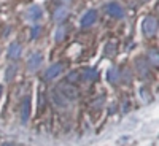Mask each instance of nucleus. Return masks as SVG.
I'll use <instances>...</instances> for the list:
<instances>
[{"label": "nucleus", "mask_w": 159, "mask_h": 146, "mask_svg": "<svg viewBox=\"0 0 159 146\" xmlns=\"http://www.w3.org/2000/svg\"><path fill=\"white\" fill-rule=\"evenodd\" d=\"M59 94L65 99V102H69V100H75L78 97V91H76V87L73 84H65L64 83L59 87Z\"/></svg>", "instance_id": "f257e3e1"}, {"label": "nucleus", "mask_w": 159, "mask_h": 146, "mask_svg": "<svg viewBox=\"0 0 159 146\" xmlns=\"http://www.w3.org/2000/svg\"><path fill=\"white\" fill-rule=\"evenodd\" d=\"M142 29H143V33H145V35H148V37L154 35V33H156V29H157V22H156V19L151 18V16L145 18V19H143Z\"/></svg>", "instance_id": "f03ea898"}, {"label": "nucleus", "mask_w": 159, "mask_h": 146, "mask_svg": "<svg viewBox=\"0 0 159 146\" xmlns=\"http://www.w3.org/2000/svg\"><path fill=\"white\" fill-rule=\"evenodd\" d=\"M105 11H107L110 16H113V18H123V16H124V10H123V7L119 5V3H116V2L108 3L107 7H105Z\"/></svg>", "instance_id": "7ed1b4c3"}, {"label": "nucleus", "mask_w": 159, "mask_h": 146, "mask_svg": "<svg viewBox=\"0 0 159 146\" xmlns=\"http://www.w3.org/2000/svg\"><path fill=\"white\" fill-rule=\"evenodd\" d=\"M43 60V56H42V52H34V54L29 57L27 60V70L32 72V70H37L40 67V64H42Z\"/></svg>", "instance_id": "20e7f679"}, {"label": "nucleus", "mask_w": 159, "mask_h": 146, "mask_svg": "<svg viewBox=\"0 0 159 146\" xmlns=\"http://www.w3.org/2000/svg\"><path fill=\"white\" fill-rule=\"evenodd\" d=\"M29 116H30V97H25L22 100V107H21V121H22V124H25L29 121Z\"/></svg>", "instance_id": "39448f33"}, {"label": "nucleus", "mask_w": 159, "mask_h": 146, "mask_svg": "<svg viewBox=\"0 0 159 146\" xmlns=\"http://www.w3.org/2000/svg\"><path fill=\"white\" fill-rule=\"evenodd\" d=\"M64 70V65L61 64V62H57V64H52L51 67L46 70V73H45V78L46 79H52V78H56L57 75H61V72Z\"/></svg>", "instance_id": "423d86ee"}, {"label": "nucleus", "mask_w": 159, "mask_h": 146, "mask_svg": "<svg viewBox=\"0 0 159 146\" xmlns=\"http://www.w3.org/2000/svg\"><path fill=\"white\" fill-rule=\"evenodd\" d=\"M96 19H97V13L94 10H89L81 18V27H91V25L96 22Z\"/></svg>", "instance_id": "0eeeda50"}, {"label": "nucleus", "mask_w": 159, "mask_h": 146, "mask_svg": "<svg viewBox=\"0 0 159 146\" xmlns=\"http://www.w3.org/2000/svg\"><path fill=\"white\" fill-rule=\"evenodd\" d=\"M135 67H137L140 76H147L148 75V62H147V59H137Z\"/></svg>", "instance_id": "6e6552de"}, {"label": "nucleus", "mask_w": 159, "mask_h": 146, "mask_svg": "<svg viewBox=\"0 0 159 146\" xmlns=\"http://www.w3.org/2000/svg\"><path fill=\"white\" fill-rule=\"evenodd\" d=\"M21 56V45L19 43H11L8 48V57L10 59H18Z\"/></svg>", "instance_id": "1a4fd4ad"}, {"label": "nucleus", "mask_w": 159, "mask_h": 146, "mask_svg": "<svg viewBox=\"0 0 159 146\" xmlns=\"http://www.w3.org/2000/svg\"><path fill=\"white\" fill-rule=\"evenodd\" d=\"M52 18H54V21H56V22H62L65 18H67V10H65L64 7H59V8L54 11Z\"/></svg>", "instance_id": "9d476101"}, {"label": "nucleus", "mask_w": 159, "mask_h": 146, "mask_svg": "<svg viewBox=\"0 0 159 146\" xmlns=\"http://www.w3.org/2000/svg\"><path fill=\"white\" fill-rule=\"evenodd\" d=\"M97 76V70L96 69H88L81 73V78L84 79V81H91V79H94Z\"/></svg>", "instance_id": "9b49d317"}, {"label": "nucleus", "mask_w": 159, "mask_h": 146, "mask_svg": "<svg viewBox=\"0 0 159 146\" xmlns=\"http://www.w3.org/2000/svg\"><path fill=\"white\" fill-rule=\"evenodd\" d=\"M29 16L32 18V21L40 19V16H42V10H40L38 7H32V8L29 10Z\"/></svg>", "instance_id": "f8f14e48"}, {"label": "nucleus", "mask_w": 159, "mask_h": 146, "mask_svg": "<svg viewBox=\"0 0 159 146\" xmlns=\"http://www.w3.org/2000/svg\"><path fill=\"white\" fill-rule=\"evenodd\" d=\"M16 75V65H11V67H8L7 69V75H5V79L7 81H11L13 79V76Z\"/></svg>", "instance_id": "ddd939ff"}, {"label": "nucleus", "mask_w": 159, "mask_h": 146, "mask_svg": "<svg viewBox=\"0 0 159 146\" xmlns=\"http://www.w3.org/2000/svg\"><path fill=\"white\" fill-rule=\"evenodd\" d=\"M148 54H150V60H151V62H153V64L156 65V64L159 62V57H157V52H156L154 49H151V51L148 52Z\"/></svg>", "instance_id": "4468645a"}, {"label": "nucleus", "mask_w": 159, "mask_h": 146, "mask_svg": "<svg viewBox=\"0 0 159 146\" xmlns=\"http://www.w3.org/2000/svg\"><path fill=\"white\" fill-rule=\"evenodd\" d=\"M64 33H65V30H64V27H61L57 32H56V40L57 42H61V40L64 38Z\"/></svg>", "instance_id": "2eb2a0df"}, {"label": "nucleus", "mask_w": 159, "mask_h": 146, "mask_svg": "<svg viewBox=\"0 0 159 146\" xmlns=\"http://www.w3.org/2000/svg\"><path fill=\"white\" fill-rule=\"evenodd\" d=\"M38 33H40V27H38V25H35L34 30H32V33H30V37H32V38H37Z\"/></svg>", "instance_id": "dca6fc26"}, {"label": "nucleus", "mask_w": 159, "mask_h": 146, "mask_svg": "<svg viewBox=\"0 0 159 146\" xmlns=\"http://www.w3.org/2000/svg\"><path fill=\"white\" fill-rule=\"evenodd\" d=\"M5 146H11V144H5Z\"/></svg>", "instance_id": "f3484780"}]
</instances>
